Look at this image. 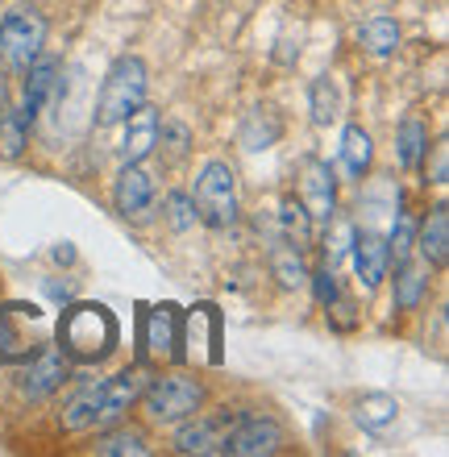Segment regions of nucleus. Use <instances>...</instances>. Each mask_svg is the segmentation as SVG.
Here are the masks:
<instances>
[{
	"instance_id": "b1692460",
	"label": "nucleus",
	"mask_w": 449,
	"mask_h": 457,
	"mask_svg": "<svg viewBox=\"0 0 449 457\" xmlns=\"http://www.w3.org/2000/svg\"><path fill=\"white\" fill-rule=\"evenodd\" d=\"M400 266V278H395V308H416L420 295L428 287V266L425 262H412V258H403Z\"/></svg>"
},
{
	"instance_id": "7ed1b4c3",
	"label": "nucleus",
	"mask_w": 449,
	"mask_h": 457,
	"mask_svg": "<svg viewBox=\"0 0 449 457\" xmlns=\"http://www.w3.org/2000/svg\"><path fill=\"white\" fill-rule=\"evenodd\" d=\"M195 220H204L208 228H229L237 220V175L229 162L208 158L200 175H195Z\"/></svg>"
},
{
	"instance_id": "412c9836",
	"label": "nucleus",
	"mask_w": 449,
	"mask_h": 457,
	"mask_svg": "<svg viewBox=\"0 0 449 457\" xmlns=\"http://www.w3.org/2000/svg\"><path fill=\"white\" fill-rule=\"evenodd\" d=\"M270 270H275V278H279L283 287H303V283H308V270H303V250L287 245L283 237H275V245H270Z\"/></svg>"
},
{
	"instance_id": "4468645a",
	"label": "nucleus",
	"mask_w": 449,
	"mask_h": 457,
	"mask_svg": "<svg viewBox=\"0 0 449 457\" xmlns=\"http://www.w3.org/2000/svg\"><path fill=\"white\" fill-rule=\"evenodd\" d=\"M29 79H25V104H21V112L29 120L37 117V112L46 109L50 100L59 96V87H62V62L59 59H34L29 67Z\"/></svg>"
},
{
	"instance_id": "f704fd0d",
	"label": "nucleus",
	"mask_w": 449,
	"mask_h": 457,
	"mask_svg": "<svg viewBox=\"0 0 449 457\" xmlns=\"http://www.w3.org/2000/svg\"><path fill=\"white\" fill-rule=\"evenodd\" d=\"M4 100H9V84H4V75H0V109H4Z\"/></svg>"
},
{
	"instance_id": "6e6552de",
	"label": "nucleus",
	"mask_w": 449,
	"mask_h": 457,
	"mask_svg": "<svg viewBox=\"0 0 449 457\" xmlns=\"http://www.w3.org/2000/svg\"><path fill=\"white\" fill-rule=\"evenodd\" d=\"M67 374H71V358L54 345H42L37 353H29L17 374V386H21L25 399H46L50 391H59L67 383Z\"/></svg>"
},
{
	"instance_id": "bb28decb",
	"label": "nucleus",
	"mask_w": 449,
	"mask_h": 457,
	"mask_svg": "<svg viewBox=\"0 0 449 457\" xmlns=\"http://www.w3.org/2000/svg\"><path fill=\"white\" fill-rule=\"evenodd\" d=\"M96 453L100 457H146L150 445L146 436L137 433V428H117V433H104L96 441Z\"/></svg>"
},
{
	"instance_id": "2eb2a0df",
	"label": "nucleus",
	"mask_w": 449,
	"mask_h": 457,
	"mask_svg": "<svg viewBox=\"0 0 449 457\" xmlns=\"http://www.w3.org/2000/svg\"><path fill=\"white\" fill-rule=\"evenodd\" d=\"M183 333H179V308L175 303H158L146 320V349L154 358H179Z\"/></svg>"
},
{
	"instance_id": "f8f14e48",
	"label": "nucleus",
	"mask_w": 449,
	"mask_h": 457,
	"mask_svg": "<svg viewBox=\"0 0 449 457\" xmlns=\"http://www.w3.org/2000/svg\"><path fill=\"white\" fill-rule=\"evenodd\" d=\"M121 125H125V137H121V145H117V154H121V162H142L158 145V125H162L158 109H150L146 100H142Z\"/></svg>"
},
{
	"instance_id": "c85d7f7f",
	"label": "nucleus",
	"mask_w": 449,
	"mask_h": 457,
	"mask_svg": "<svg viewBox=\"0 0 449 457\" xmlns=\"http://www.w3.org/2000/svg\"><path fill=\"white\" fill-rule=\"evenodd\" d=\"M158 142H162V150L179 162V158L187 154V145H192V129H187L183 120H162V125H158Z\"/></svg>"
},
{
	"instance_id": "393cba45",
	"label": "nucleus",
	"mask_w": 449,
	"mask_h": 457,
	"mask_svg": "<svg viewBox=\"0 0 449 457\" xmlns=\"http://www.w3.org/2000/svg\"><path fill=\"white\" fill-rule=\"evenodd\" d=\"M358 37H362V46L370 50L375 59H387V54L400 50V25L391 21V17H370V21L358 29Z\"/></svg>"
},
{
	"instance_id": "1a4fd4ad",
	"label": "nucleus",
	"mask_w": 449,
	"mask_h": 457,
	"mask_svg": "<svg viewBox=\"0 0 449 457\" xmlns=\"http://www.w3.org/2000/svg\"><path fill=\"white\" fill-rule=\"evenodd\" d=\"M195 416V411H192ZM229 424L233 416L229 411H208V416H195V420H187L175 433V449L187 457H212V453H225V436H229Z\"/></svg>"
},
{
	"instance_id": "f257e3e1",
	"label": "nucleus",
	"mask_w": 449,
	"mask_h": 457,
	"mask_svg": "<svg viewBox=\"0 0 449 457\" xmlns=\"http://www.w3.org/2000/svg\"><path fill=\"white\" fill-rule=\"evenodd\" d=\"M117 316L104 308V303H71L67 312L59 316V349L71 361H104L117 349Z\"/></svg>"
},
{
	"instance_id": "aec40b11",
	"label": "nucleus",
	"mask_w": 449,
	"mask_h": 457,
	"mask_svg": "<svg viewBox=\"0 0 449 457\" xmlns=\"http://www.w3.org/2000/svg\"><path fill=\"white\" fill-rule=\"evenodd\" d=\"M279 133H283V125H279L275 112L254 109L250 117H245V125H242V145L250 150V154H258V150H270V145L279 142Z\"/></svg>"
},
{
	"instance_id": "0eeeda50",
	"label": "nucleus",
	"mask_w": 449,
	"mask_h": 457,
	"mask_svg": "<svg viewBox=\"0 0 449 457\" xmlns=\"http://www.w3.org/2000/svg\"><path fill=\"white\" fill-rule=\"evenodd\" d=\"M300 204L312 220V228H328L333 212H337V179H333V170L328 162L320 158H308L300 170Z\"/></svg>"
},
{
	"instance_id": "473e14b6",
	"label": "nucleus",
	"mask_w": 449,
	"mask_h": 457,
	"mask_svg": "<svg viewBox=\"0 0 449 457\" xmlns=\"http://www.w3.org/2000/svg\"><path fill=\"white\" fill-rule=\"evenodd\" d=\"M316 300L320 303H328L333 295H337V283H333V266H325V270H316Z\"/></svg>"
},
{
	"instance_id": "7c9ffc66",
	"label": "nucleus",
	"mask_w": 449,
	"mask_h": 457,
	"mask_svg": "<svg viewBox=\"0 0 449 457\" xmlns=\"http://www.w3.org/2000/svg\"><path fill=\"white\" fill-rule=\"evenodd\" d=\"M167 220H170V228H192L195 225V204H192V195L187 192H170L167 195Z\"/></svg>"
},
{
	"instance_id": "423d86ee",
	"label": "nucleus",
	"mask_w": 449,
	"mask_h": 457,
	"mask_svg": "<svg viewBox=\"0 0 449 457\" xmlns=\"http://www.w3.org/2000/svg\"><path fill=\"white\" fill-rule=\"evenodd\" d=\"M283 445V428L270 416H233L229 436H225V453L233 457H270Z\"/></svg>"
},
{
	"instance_id": "a211bd4d",
	"label": "nucleus",
	"mask_w": 449,
	"mask_h": 457,
	"mask_svg": "<svg viewBox=\"0 0 449 457\" xmlns=\"http://www.w3.org/2000/svg\"><path fill=\"white\" fill-rule=\"evenodd\" d=\"M370 158H375L370 133H366L362 125H350V129L341 133V167H345V175H353V179H362L366 167H370Z\"/></svg>"
},
{
	"instance_id": "f03ea898",
	"label": "nucleus",
	"mask_w": 449,
	"mask_h": 457,
	"mask_svg": "<svg viewBox=\"0 0 449 457\" xmlns=\"http://www.w3.org/2000/svg\"><path fill=\"white\" fill-rule=\"evenodd\" d=\"M146 84H150V71L137 54H125V59L112 62L109 75H104V84H100V100H96L100 125H121V120L146 100Z\"/></svg>"
},
{
	"instance_id": "9d476101",
	"label": "nucleus",
	"mask_w": 449,
	"mask_h": 457,
	"mask_svg": "<svg viewBox=\"0 0 449 457\" xmlns=\"http://www.w3.org/2000/svg\"><path fill=\"white\" fill-rule=\"evenodd\" d=\"M146 391V374L137 370H121L117 378H109V383H100V416H96V428H104V424H117L125 416V411L137 403V395Z\"/></svg>"
},
{
	"instance_id": "39448f33",
	"label": "nucleus",
	"mask_w": 449,
	"mask_h": 457,
	"mask_svg": "<svg viewBox=\"0 0 449 457\" xmlns=\"http://www.w3.org/2000/svg\"><path fill=\"white\" fill-rule=\"evenodd\" d=\"M137 399L146 403L150 420L179 424L204 403V386L195 383V378H187V374H167V378H154Z\"/></svg>"
},
{
	"instance_id": "9b49d317",
	"label": "nucleus",
	"mask_w": 449,
	"mask_h": 457,
	"mask_svg": "<svg viewBox=\"0 0 449 457\" xmlns=\"http://www.w3.org/2000/svg\"><path fill=\"white\" fill-rule=\"evenodd\" d=\"M112 204L121 217H142L154 204V175L142 162H125L117 183H112Z\"/></svg>"
},
{
	"instance_id": "c756f323",
	"label": "nucleus",
	"mask_w": 449,
	"mask_h": 457,
	"mask_svg": "<svg viewBox=\"0 0 449 457\" xmlns=\"http://www.w3.org/2000/svg\"><path fill=\"white\" fill-rule=\"evenodd\" d=\"M387 253L395 262H403L408 253H412V217L408 212H395V228H391V241H387Z\"/></svg>"
},
{
	"instance_id": "cd10ccee",
	"label": "nucleus",
	"mask_w": 449,
	"mask_h": 457,
	"mask_svg": "<svg viewBox=\"0 0 449 457\" xmlns=\"http://www.w3.org/2000/svg\"><path fill=\"white\" fill-rule=\"evenodd\" d=\"M308 100H312V120H316V125H333V120H337L341 100H337V84H333L328 75L312 79V92H308Z\"/></svg>"
},
{
	"instance_id": "dca6fc26",
	"label": "nucleus",
	"mask_w": 449,
	"mask_h": 457,
	"mask_svg": "<svg viewBox=\"0 0 449 457\" xmlns=\"http://www.w3.org/2000/svg\"><path fill=\"white\" fill-rule=\"evenodd\" d=\"M416 245H420V262L425 266H445V258H449V208L445 204H437L428 212Z\"/></svg>"
},
{
	"instance_id": "a878e982",
	"label": "nucleus",
	"mask_w": 449,
	"mask_h": 457,
	"mask_svg": "<svg viewBox=\"0 0 449 457\" xmlns=\"http://www.w3.org/2000/svg\"><path fill=\"white\" fill-rule=\"evenodd\" d=\"M395 411H400V403L391 395H383V391L358 399V424H362L366 433H383V428L395 420Z\"/></svg>"
},
{
	"instance_id": "4be33fe9",
	"label": "nucleus",
	"mask_w": 449,
	"mask_h": 457,
	"mask_svg": "<svg viewBox=\"0 0 449 457\" xmlns=\"http://www.w3.org/2000/svg\"><path fill=\"white\" fill-rule=\"evenodd\" d=\"M29 125H34V120L25 117L21 109L0 117V162H17V158L25 154V145H29Z\"/></svg>"
},
{
	"instance_id": "f3484780",
	"label": "nucleus",
	"mask_w": 449,
	"mask_h": 457,
	"mask_svg": "<svg viewBox=\"0 0 449 457\" xmlns=\"http://www.w3.org/2000/svg\"><path fill=\"white\" fill-rule=\"evenodd\" d=\"M425 154H428V125L425 120H416V117H408L400 125V137H395V158H400L403 170H416L420 162H425Z\"/></svg>"
},
{
	"instance_id": "6ab92c4d",
	"label": "nucleus",
	"mask_w": 449,
	"mask_h": 457,
	"mask_svg": "<svg viewBox=\"0 0 449 457\" xmlns=\"http://www.w3.org/2000/svg\"><path fill=\"white\" fill-rule=\"evenodd\" d=\"M275 225H279V237L287 241V245H295V250H308V241H312V220H308V212H303V204L295 200V195H287L279 204V217H275Z\"/></svg>"
},
{
	"instance_id": "2f4dec72",
	"label": "nucleus",
	"mask_w": 449,
	"mask_h": 457,
	"mask_svg": "<svg viewBox=\"0 0 449 457\" xmlns=\"http://www.w3.org/2000/svg\"><path fill=\"white\" fill-rule=\"evenodd\" d=\"M328 228H333V245H325V266H333V262L341 258V253L350 250L353 228H350V225H333V220H328Z\"/></svg>"
},
{
	"instance_id": "ddd939ff",
	"label": "nucleus",
	"mask_w": 449,
	"mask_h": 457,
	"mask_svg": "<svg viewBox=\"0 0 449 457\" xmlns=\"http://www.w3.org/2000/svg\"><path fill=\"white\" fill-rule=\"evenodd\" d=\"M350 253H353V270L362 278L366 291H375L383 278H387V266H391V253H387V241L378 237V233H353L350 241Z\"/></svg>"
},
{
	"instance_id": "5701e85b",
	"label": "nucleus",
	"mask_w": 449,
	"mask_h": 457,
	"mask_svg": "<svg viewBox=\"0 0 449 457\" xmlns=\"http://www.w3.org/2000/svg\"><path fill=\"white\" fill-rule=\"evenodd\" d=\"M96 416H100V383L79 391V395L62 408V428H67V433H87V428H96Z\"/></svg>"
},
{
	"instance_id": "20e7f679",
	"label": "nucleus",
	"mask_w": 449,
	"mask_h": 457,
	"mask_svg": "<svg viewBox=\"0 0 449 457\" xmlns=\"http://www.w3.org/2000/svg\"><path fill=\"white\" fill-rule=\"evenodd\" d=\"M46 46V17L34 9H9L0 21V67L25 71Z\"/></svg>"
},
{
	"instance_id": "72a5a7b5",
	"label": "nucleus",
	"mask_w": 449,
	"mask_h": 457,
	"mask_svg": "<svg viewBox=\"0 0 449 457\" xmlns=\"http://www.w3.org/2000/svg\"><path fill=\"white\" fill-rule=\"evenodd\" d=\"M445 158H449V150H445V142H441L437 145V162H433V179H428V183H437V187H445V179H449Z\"/></svg>"
}]
</instances>
